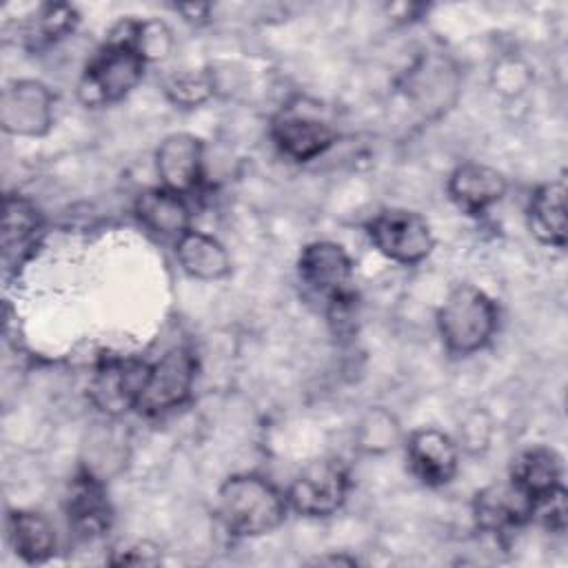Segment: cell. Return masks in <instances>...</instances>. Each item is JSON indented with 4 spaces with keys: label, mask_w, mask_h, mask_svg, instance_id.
I'll return each mask as SVG.
<instances>
[{
    "label": "cell",
    "mask_w": 568,
    "mask_h": 568,
    "mask_svg": "<svg viewBox=\"0 0 568 568\" xmlns=\"http://www.w3.org/2000/svg\"><path fill=\"white\" fill-rule=\"evenodd\" d=\"M146 64L133 42L131 18L120 20L82 71L78 84L82 104L106 106L124 100L142 82Z\"/></svg>",
    "instance_id": "6da1fadb"
},
{
    "label": "cell",
    "mask_w": 568,
    "mask_h": 568,
    "mask_svg": "<svg viewBox=\"0 0 568 568\" xmlns=\"http://www.w3.org/2000/svg\"><path fill=\"white\" fill-rule=\"evenodd\" d=\"M288 513L286 495L266 477L235 473L217 488V515L235 537H262L277 530Z\"/></svg>",
    "instance_id": "7a4b0ae2"
},
{
    "label": "cell",
    "mask_w": 568,
    "mask_h": 568,
    "mask_svg": "<svg viewBox=\"0 0 568 568\" xmlns=\"http://www.w3.org/2000/svg\"><path fill=\"white\" fill-rule=\"evenodd\" d=\"M499 324L495 300L475 284L455 286L437 311V333L448 355L468 357L488 346Z\"/></svg>",
    "instance_id": "3957f363"
},
{
    "label": "cell",
    "mask_w": 568,
    "mask_h": 568,
    "mask_svg": "<svg viewBox=\"0 0 568 568\" xmlns=\"http://www.w3.org/2000/svg\"><path fill=\"white\" fill-rule=\"evenodd\" d=\"M297 277L306 291L322 297L328 311L337 317H342L355 300L353 260L337 242H308L297 257Z\"/></svg>",
    "instance_id": "277c9868"
},
{
    "label": "cell",
    "mask_w": 568,
    "mask_h": 568,
    "mask_svg": "<svg viewBox=\"0 0 568 568\" xmlns=\"http://www.w3.org/2000/svg\"><path fill=\"white\" fill-rule=\"evenodd\" d=\"M366 235L377 253L402 266L424 262L435 246L428 220L408 209H384L375 213L366 222Z\"/></svg>",
    "instance_id": "5b68a950"
},
{
    "label": "cell",
    "mask_w": 568,
    "mask_h": 568,
    "mask_svg": "<svg viewBox=\"0 0 568 568\" xmlns=\"http://www.w3.org/2000/svg\"><path fill=\"white\" fill-rule=\"evenodd\" d=\"M197 377V357L189 346H173L149 364L146 382L135 410L158 417L180 408L193 393Z\"/></svg>",
    "instance_id": "8992f818"
},
{
    "label": "cell",
    "mask_w": 568,
    "mask_h": 568,
    "mask_svg": "<svg viewBox=\"0 0 568 568\" xmlns=\"http://www.w3.org/2000/svg\"><path fill=\"white\" fill-rule=\"evenodd\" d=\"M351 475L342 459L322 457L308 462L291 481L286 493L288 508L304 517H331L335 515L348 495Z\"/></svg>",
    "instance_id": "52a82bcc"
},
{
    "label": "cell",
    "mask_w": 568,
    "mask_h": 568,
    "mask_svg": "<svg viewBox=\"0 0 568 568\" xmlns=\"http://www.w3.org/2000/svg\"><path fill=\"white\" fill-rule=\"evenodd\" d=\"M55 122L53 91L33 78L11 80L0 95V126L9 135L42 138Z\"/></svg>",
    "instance_id": "ba28073f"
},
{
    "label": "cell",
    "mask_w": 568,
    "mask_h": 568,
    "mask_svg": "<svg viewBox=\"0 0 568 568\" xmlns=\"http://www.w3.org/2000/svg\"><path fill=\"white\" fill-rule=\"evenodd\" d=\"M146 373L149 362L115 355L102 357L89 382V397L93 406L106 417H122L124 413L135 410Z\"/></svg>",
    "instance_id": "9c48e42d"
},
{
    "label": "cell",
    "mask_w": 568,
    "mask_h": 568,
    "mask_svg": "<svg viewBox=\"0 0 568 568\" xmlns=\"http://www.w3.org/2000/svg\"><path fill=\"white\" fill-rule=\"evenodd\" d=\"M160 186L189 195L204 178V142L193 133H171L155 149Z\"/></svg>",
    "instance_id": "30bf717a"
},
{
    "label": "cell",
    "mask_w": 568,
    "mask_h": 568,
    "mask_svg": "<svg viewBox=\"0 0 568 568\" xmlns=\"http://www.w3.org/2000/svg\"><path fill=\"white\" fill-rule=\"evenodd\" d=\"M335 129L311 113L282 111L271 124V140L277 151L293 162H311L335 144Z\"/></svg>",
    "instance_id": "8fae6325"
},
{
    "label": "cell",
    "mask_w": 568,
    "mask_h": 568,
    "mask_svg": "<svg viewBox=\"0 0 568 568\" xmlns=\"http://www.w3.org/2000/svg\"><path fill=\"white\" fill-rule=\"evenodd\" d=\"M406 459L410 473L426 486L437 488L453 481L459 468V446L439 428L424 426L408 435Z\"/></svg>",
    "instance_id": "7c38bea8"
},
{
    "label": "cell",
    "mask_w": 568,
    "mask_h": 568,
    "mask_svg": "<svg viewBox=\"0 0 568 568\" xmlns=\"http://www.w3.org/2000/svg\"><path fill=\"white\" fill-rule=\"evenodd\" d=\"M69 528L82 539L102 537L113 524V508L104 481L91 470L80 468L69 484L67 495Z\"/></svg>",
    "instance_id": "4fadbf2b"
},
{
    "label": "cell",
    "mask_w": 568,
    "mask_h": 568,
    "mask_svg": "<svg viewBox=\"0 0 568 568\" xmlns=\"http://www.w3.org/2000/svg\"><path fill=\"white\" fill-rule=\"evenodd\" d=\"M448 197L468 215H481L504 200L508 180L501 171L481 162H462L446 182Z\"/></svg>",
    "instance_id": "5bb4252c"
},
{
    "label": "cell",
    "mask_w": 568,
    "mask_h": 568,
    "mask_svg": "<svg viewBox=\"0 0 568 568\" xmlns=\"http://www.w3.org/2000/svg\"><path fill=\"white\" fill-rule=\"evenodd\" d=\"M473 519L479 530L504 535L532 521V501L510 481L490 484L475 495Z\"/></svg>",
    "instance_id": "9a60e30c"
},
{
    "label": "cell",
    "mask_w": 568,
    "mask_h": 568,
    "mask_svg": "<svg viewBox=\"0 0 568 568\" xmlns=\"http://www.w3.org/2000/svg\"><path fill=\"white\" fill-rule=\"evenodd\" d=\"M42 215L38 206L18 193L4 195L2 217V264L4 271L20 268L40 244Z\"/></svg>",
    "instance_id": "2e32d148"
},
{
    "label": "cell",
    "mask_w": 568,
    "mask_h": 568,
    "mask_svg": "<svg viewBox=\"0 0 568 568\" xmlns=\"http://www.w3.org/2000/svg\"><path fill=\"white\" fill-rule=\"evenodd\" d=\"M459 87V75L457 69L446 60L444 55H422L410 71L406 73L404 89L406 95L415 102L417 109L430 113V111H442L448 102L455 100Z\"/></svg>",
    "instance_id": "e0dca14e"
},
{
    "label": "cell",
    "mask_w": 568,
    "mask_h": 568,
    "mask_svg": "<svg viewBox=\"0 0 568 568\" xmlns=\"http://www.w3.org/2000/svg\"><path fill=\"white\" fill-rule=\"evenodd\" d=\"M138 222L155 235L178 240L191 229V209L186 197L164 186H151L138 193L133 202Z\"/></svg>",
    "instance_id": "ac0fdd59"
},
{
    "label": "cell",
    "mask_w": 568,
    "mask_h": 568,
    "mask_svg": "<svg viewBox=\"0 0 568 568\" xmlns=\"http://www.w3.org/2000/svg\"><path fill=\"white\" fill-rule=\"evenodd\" d=\"M528 229L544 246H566V178L548 180L532 191L528 202Z\"/></svg>",
    "instance_id": "d6986e66"
},
{
    "label": "cell",
    "mask_w": 568,
    "mask_h": 568,
    "mask_svg": "<svg viewBox=\"0 0 568 568\" xmlns=\"http://www.w3.org/2000/svg\"><path fill=\"white\" fill-rule=\"evenodd\" d=\"M175 257L180 268L200 282H217L231 275V255L226 246L197 229H189L175 240Z\"/></svg>",
    "instance_id": "ffe728a7"
},
{
    "label": "cell",
    "mask_w": 568,
    "mask_h": 568,
    "mask_svg": "<svg viewBox=\"0 0 568 568\" xmlns=\"http://www.w3.org/2000/svg\"><path fill=\"white\" fill-rule=\"evenodd\" d=\"M564 477L561 457L548 446H530L515 455L508 481L517 486L532 504L557 490Z\"/></svg>",
    "instance_id": "44dd1931"
},
{
    "label": "cell",
    "mask_w": 568,
    "mask_h": 568,
    "mask_svg": "<svg viewBox=\"0 0 568 568\" xmlns=\"http://www.w3.org/2000/svg\"><path fill=\"white\" fill-rule=\"evenodd\" d=\"M7 530L16 555L27 564H42L55 555V528L44 515L36 510H11Z\"/></svg>",
    "instance_id": "7402d4cb"
},
{
    "label": "cell",
    "mask_w": 568,
    "mask_h": 568,
    "mask_svg": "<svg viewBox=\"0 0 568 568\" xmlns=\"http://www.w3.org/2000/svg\"><path fill=\"white\" fill-rule=\"evenodd\" d=\"M399 422L382 406H371L355 426V442L362 453L382 455L399 442Z\"/></svg>",
    "instance_id": "603a6c76"
},
{
    "label": "cell",
    "mask_w": 568,
    "mask_h": 568,
    "mask_svg": "<svg viewBox=\"0 0 568 568\" xmlns=\"http://www.w3.org/2000/svg\"><path fill=\"white\" fill-rule=\"evenodd\" d=\"M162 89H164V95L175 106L195 109V106L204 104L206 100H211V95L215 93V82H213V75L209 71L191 69V71L171 73L164 80Z\"/></svg>",
    "instance_id": "cb8c5ba5"
},
{
    "label": "cell",
    "mask_w": 568,
    "mask_h": 568,
    "mask_svg": "<svg viewBox=\"0 0 568 568\" xmlns=\"http://www.w3.org/2000/svg\"><path fill=\"white\" fill-rule=\"evenodd\" d=\"M131 33L138 51L144 55L146 62H158L169 55L173 49V33L166 22L158 18L135 20L131 18Z\"/></svg>",
    "instance_id": "d4e9b609"
},
{
    "label": "cell",
    "mask_w": 568,
    "mask_h": 568,
    "mask_svg": "<svg viewBox=\"0 0 568 568\" xmlns=\"http://www.w3.org/2000/svg\"><path fill=\"white\" fill-rule=\"evenodd\" d=\"M78 24V13L71 4H44L36 18L33 33L38 40L55 42L69 36Z\"/></svg>",
    "instance_id": "484cf974"
},
{
    "label": "cell",
    "mask_w": 568,
    "mask_h": 568,
    "mask_svg": "<svg viewBox=\"0 0 568 568\" xmlns=\"http://www.w3.org/2000/svg\"><path fill=\"white\" fill-rule=\"evenodd\" d=\"M490 82L495 87V91H499L501 95H519L524 93L530 82H532V73L530 67L519 60V58H501L490 73Z\"/></svg>",
    "instance_id": "4316f807"
},
{
    "label": "cell",
    "mask_w": 568,
    "mask_h": 568,
    "mask_svg": "<svg viewBox=\"0 0 568 568\" xmlns=\"http://www.w3.org/2000/svg\"><path fill=\"white\" fill-rule=\"evenodd\" d=\"M566 488L559 486L550 495L537 499L532 504V519H537L544 528L550 532H564L566 530Z\"/></svg>",
    "instance_id": "83f0119b"
},
{
    "label": "cell",
    "mask_w": 568,
    "mask_h": 568,
    "mask_svg": "<svg viewBox=\"0 0 568 568\" xmlns=\"http://www.w3.org/2000/svg\"><path fill=\"white\" fill-rule=\"evenodd\" d=\"M459 437H462V446L468 453H479L484 448H488L490 442V422L481 410L470 413L464 424L459 426Z\"/></svg>",
    "instance_id": "f1b7e54d"
},
{
    "label": "cell",
    "mask_w": 568,
    "mask_h": 568,
    "mask_svg": "<svg viewBox=\"0 0 568 568\" xmlns=\"http://www.w3.org/2000/svg\"><path fill=\"white\" fill-rule=\"evenodd\" d=\"M109 561L115 566H151L160 561V548L149 541H138L124 550H113Z\"/></svg>",
    "instance_id": "f546056e"
},
{
    "label": "cell",
    "mask_w": 568,
    "mask_h": 568,
    "mask_svg": "<svg viewBox=\"0 0 568 568\" xmlns=\"http://www.w3.org/2000/svg\"><path fill=\"white\" fill-rule=\"evenodd\" d=\"M209 4H180L178 7V11L186 18V20H200V18H206V13H209Z\"/></svg>",
    "instance_id": "4dcf8cb0"
}]
</instances>
